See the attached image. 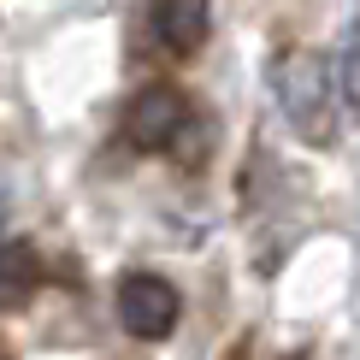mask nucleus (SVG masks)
Listing matches in <instances>:
<instances>
[{
  "label": "nucleus",
  "instance_id": "1",
  "mask_svg": "<svg viewBox=\"0 0 360 360\" xmlns=\"http://www.w3.org/2000/svg\"><path fill=\"white\" fill-rule=\"evenodd\" d=\"M272 95H278V107H283V118H290L295 136L331 142V130H337V101H342L331 59H319V53H307V48L278 53V65H272Z\"/></svg>",
  "mask_w": 360,
  "mask_h": 360
},
{
  "label": "nucleus",
  "instance_id": "2",
  "mask_svg": "<svg viewBox=\"0 0 360 360\" xmlns=\"http://www.w3.org/2000/svg\"><path fill=\"white\" fill-rule=\"evenodd\" d=\"M112 302H118V325L142 342H166L177 331V319H184V302H177L172 278H160V272H124Z\"/></svg>",
  "mask_w": 360,
  "mask_h": 360
},
{
  "label": "nucleus",
  "instance_id": "3",
  "mask_svg": "<svg viewBox=\"0 0 360 360\" xmlns=\"http://www.w3.org/2000/svg\"><path fill=\"white\" fill-rule=\"evenodd\" d=\"M184 130H189V101H184V89H172V83H142L136 95H130V107H124V136H130V148H142V154H166V148L184 142Z\"/></svg>",
  "mask_w": 360,
  "mask_h": 360
},
{
  "label": "nucleus",
  "instance_id": "4",
  "mask_svg": "<svg viewBox=\"0 0 360 360\" xmlns=\"http://www.w3.org/2000/svg\"><path fill=\"white\" fill-rule=\"evenodd\" d=\"M148 30L154 41L177 59L201 53V41L213 36V0H154L148 6Z\"/></svg>",
  "mask_w": 360,
  "mask_h": 360
},
{
  "label": "nucleus",
  "instance_id": "5",
  "mask_svg": "<svg viewBox=\"0 0 360 360\" xmlns=\"http://www.w3.org/2000/svg\"><path fill=\"white\" fill-rule=\"evenodd\" d=\"M36 278H41L36 248H24V243H0V313L24 307L30 290H36Z\"/></svg>",
  "mask_w": 360,
  "mask_h": 360
},
{
  "label": "nucleus",
  "instance_id": "6",
  "mask_svg": "<svg viewBox=\"0 0 360 360\" xmlns=\"http://www.w3.org/2000/svg\"><path fill=\"white\" fill-rule=\"evenodd\" d=\"M337 89H342V101L360 112V24L349 30V48H342V65H337Z\"/></svg>",
  "mask_w": 360,
  "mask_h": 360
},
{
  "label": "nucleus",
  "instance_id": "7",
  "mask_svg": "<svg viewBox=\"0 0 360 360\" xmlns=\"http://www.w3.org/2000/svg\"><path fill=\"white\" fill-rule=\"evenodd\" d=\"M6 213H12V201H6V189H0V231H6Z\"/></svg>",
  "mask_w": 360,
  "mask_h": 360
}]
</instances>
